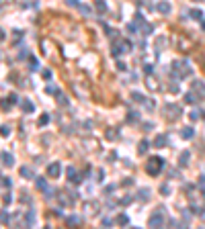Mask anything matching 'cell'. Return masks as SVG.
I'll use <instances>...</instances> for the list:
<instances>
[{"mask_svg":"<svg viewBox=\"0 0 205 229\" xmlns=\"http://www.w3.org/2000/svg\"><path fill=\"white\" fill-rule=\"evenodd\" d=\"M156 8H158V12H160V14H170V10H172V6H170V2H168V0H160V2L156 4Z\"/></svg>","mask_w":205,"mask_h":229,"instance_id":"6","label":"cell"},{"mask_svg":"<svg viewBox=\"0 0 205 229\" xmlns=\"http://www.w3.org/2000/svg\"><path fill=\"white\" fill-rule=\"evenodd\" d=\"M162 168H164V160H162V158H156V156H154V158H150V160H148V164H146V172H148L150 176H158Z\"/></svg>","mask_w":205,"mask_h":229,"instance_id":"2","label":"cell"},{"mask_svg":"<svg viewBox=\"0 0 205 229\" xmlns=\"http://www.w3.org/2000/svg\"><path fill=\"white\" fill-rule=\"evenodd\" d=\"M47 121H49V117H47V115H41V119H39V125H45Z\"/></svg>","mask_w":205,"mask_h":229,"instance_id":"40","label":"cell"},{"mask_svg":"<svg viewBox=\"0 0 205 229\" xmlns=\"http://www.w3.org/2000/svg\"><path fill=\"white\" fill-rule=\"evenodd\" d=\"M160 192H162L164 196H168V192H170V186H168V184H162V186H160Z\"/></svg>","mask_w":205,"mask_h":229,"instance_id":"34","label":"cell"},{"mask_svg":"<svg viewBox=\"0 0 205 229\" xmlns=\"http://www.w3.org/2000/svg\"><path fill=\"white\" fill-rule=\"evenodd\" d=\"M150 194H152L150 188H142V190H140V198H142V200H150Z\"/></svg>","mask_w":205,"mask_h":229,"instance_id":"21","label":"cell"},{"mask_svg":"<svg viewBox=\"0 0 205 229\" xmlns=\"http://www.w3.org/2000/svg\"><path fill=\"white\" fill-rule=\"evenodd\" d=\"M172 70H174V78H176V80H183V78H187V76L193 74L189 61H174V63H172Z\"/></svg>","mask_w":205,"mask_h":229,"instance_id":"1","label":"cell"},{"mask_svg":"<svg viewBox=\"0 0 205 229\" xmlns=\"http://www.w3.org/2000/svg\"><path fill=\"white\" fill-rule=\"evenodd\" d=\"M4 37H6V33H4V29H0V41H4Z\"/></svg>","mask_w":205,"mask_h":229,"instance_id":"43","label":"cell"},{"mask_svg":"<svg viewBox=\"0 0 205 229\" xmlns=\"http://www.w3.org/2000/svg\"><path fill=\"white\" fill-rule=\"evenodd\" d=\"M53 196H55V190L47 186V188H45V198H53Z\"/></svg>","mask_w":205,"mask_h":229,"instance_id":"32","label":"cell"},{"mask_svg":"<svg viewBox=\"0 0 205 229\" xmlns=\"http://www.w3.org/2000/svg\"><path fill=\"white\" fill-rule=\"evenodd\" d=\"M0 104H2V108H6V111H8L12 102H10V98H8V100H4V98H2V100H0Z\"/></svg>","mask_w":205,"mask_h":229,"instance_id":"35","label":"cell"},{"mask_svg":"<svg viewBox=\"0 0 205 229\" xmlns=\"http://www.w3.org/2000/svg\"><path fill=\"white\" fill-rule=\"evenodd\" d=\"M66 223H68V225H76V223H82V219L72 215V217H68V219H66Z\"/></svg>","mask_w":205,"mask_h":229,"instance_id":"25","label":"cell"},{"mask_svg":"<svg viewBox=\"0 0 205 229\" xmlns=\"http://www.w3.org/2000/svg\"><path fill=\"white\" fill-rule=\"evenodd\" d=\"M199 2H201V0H199Z\"/></svg>","mask_w":205,"mask_h":229,"instance_id":"47","label":"cell"},{"mask_svg":"<svg viewBox=\"0 0 205 229\" xmlns=\"http://www.w3.org/2000/svg\"><path fill=\"white\" fill-rule=\"evenodd\" d=\"M10 102H12V104L19 102V96H17V94H10Z\"/></svg>","mask_w":205,"mask_h":229,"instance_id":"42","label":"cell"},{"mask_svg":"<svg viewBox=\"0 0 205 229\" xmlns=\"http://www.w3.org/2000/svg\"><path fill=\"white\" fill-rule=\"evenodd\" d=\"M197 186H199V190H201V192L205 194V176H201V178L197 180Z\"/></svg>","mask_w":205,"mask_h":229,"instance_id":"30","label":"cell"},{"mask_svg":"<svg viewBox=\"0 0 205 229\" xmlns=\"http://www.w3.org/2000/svg\"><path fill=\"white\" fill-rule=\"evenodd\" d=\"M185 102H189V104H195V96H193V92H187V94H185Z\"/></svg>","mask_w":205,"mask_h":229,"instance_id":"29","label":"cell"},{"mask_svg":"<svg viewBox=\"0 0 205 229\" xmlns=\"http://www.w3.org/2000/svg\"><path fill=\"white\" fill-rule=\"evenodd\" d=\"M127 119H129V121H137V113H135V111H131V113L127 115Z\"/></svg>","mask_w":205,"mask_h":229,"instance_id":"38","label":"cell"},{"mask_svg":"<svg viewBox=\"0 0 205 229\" xmlns=\"http://www.w3.org/2000/svg\"><path fill=\"white\" fill-rule=\"evenodd\" d=\"M111 53L115 55V57H119L123 53V45H113V49H111Z\"/></svg>","mask_w":205,"mask_h":229,"instance_id":"24","label":"cell"},{"mask_svg":"<svg viewBox=\"0 0 205 229\" xmlns=\"http://www.w3.org/2000/svg\"><path fill=\"white\" fill-rule=\"evenodd\" d=\"M0 221H2V223H8V215H6V213H0Z\"/></svg>","mask_w":205,"mask_h":229,"instance_id":"41","label":"cell"},{"mask_svg":"<svg viewBox=\"0 0 205 229\" xmlns=\"http://www.w3.org/2000/svg\"><path fill=\"white\" fill-rule=\"evenodd\" d=\"M0 135H2V137H8V135H10V129H8L6 125H2V127H0Z\"/></svg>","mask_w":205,"mask_h":229,"instance_id":"31","label":"cell"},{"mask_svg":"<svg viewBox=\"0 0 205 229\" xmlns=\"http://www.w3.org/2000/svg\"><path fill=\"white\" fill-rule=\"evenodd\" d=\"M35 186H37L39 190H45V188H47V182H45L43 178H37V180H35Z\"/></svg>","mask_w":205,"mask_h":229,"instance_id":"26","label":"cell"},{"mask_svg":"<svg viewBox=\"0 0 205 229\" xmlns=\"http://www.w3.org/2000/svg\"><path fill=\"white\" fill-rule=\"evenodd\" d=\"M94 6H96V10H99V12H107V4H105V0H96V2H94Z\"/></svg>","mask_w":205,"mask_h":229,"instance_id":"22","label":"cell"},{"mask_svg":"<svg viewBox=\"0 0 205 229\" xmlns=\"http://www.w3.org/2000/svg\"><path fill=\"white\" fill-rule=\"evenodd\" d=\"M193 135H195L193 127H183V131H181V137H183V139H191Z\"/></svg>","mask_w":205,"mask_h":229,"instance_id":"8","label":"cell"},{"mask_svg":"<svg viewBox=\"0 0 205 229\" xmlns=\"http://www.w3.org/2000/svg\"><path fill=\"white\" fill-rule=\"evenodd\" d=\"M31 223H35V213H27L25 217V225H31Z\"/></svg>","mask_w":205,"mask_h":229,"instance_id":"27","label":"cell"},{"mask_svg":"<svg viewBox=\"0 0 205 229\" xmlns=\"http://www.w3.org/2000/svg\"><path fill=\"white\" fill-rule=\"evenodd\" d=\"M68 4H72V6H74V4H78V2H76V0H68Z\"/></svg>","mask_w":205,"mask_h":229,"instance_id":"44","label":"cell"},{"mask_svg":"<svg viewBox=\"0 0 205 229\" xmlns=\"http://www.w3.org/2000/svg\"><path fill=\"white\" fill-rule=\"evenodd\" d=\"M21 176H23V178H27V180H31V178H33V172H31L27 166H23V168H21Z\"/></svg>","mask_w":205,"mask_h":229,"instance_id":"16","label":"cell"},{"mask_svg":"<svg viewBox=\"0 0 205 229\" xmlns=\"http://www.w3.org/2000/svg\"><path fill=\"white\" fill-rule=\"evenodd\" d=\"M131 98H133L135 102H144V100H146V98H144V96H142L140 92H131Z\"/></svg>","mask_w":205,"mask_h":229,"instance_id":"28","label":"cell"},{"mask_svg":"<svg viewBox=\"0 0 205 229\" xmlns=\"http://www.w3.org/2000/svg\"><path fill=\"white\" fill-rule=\"evenodd\" d=\"M193 90H199L201 94H205V84L201 80H195V82H193Z\"/></svg>","mask_w":205,"mask_h":229,"instance_id":"17","label":"cell"},{"mask_svg":"<svg viewBox=\"0 0 205 229\" xmlns=\"http://www.w3.org/2000/svg\"><path fill=\"white\" fill-rule=\"evenodd\" d=\"M80 10L84 12V14H90V6H86V4H82V6H80Z\"/></svg>","mask_w":205,"mask_h":229,"instance_id":"39","label":"cell"},{"mask_svg":"<svg viewBox=\"0 0 205 229\" xmlns=\"http://www.w3.org/2000/svg\"><path fill=\"white\" fill-rule=\"evenodd\" d=\"M41 74H43V78H45V80H51V70H43Z\"/></svg>","mask_w":205,"mask_h":229,"instance_id":"37","label":"cell"},{"mask_svg":"<svg viewBox=\"0 0 205 229\" xmlns=\"http://www.w3.org/2000/svg\"><path fill=\"white\" fill-rule=\"evenodd\" d=\"M21 106L25 108V113H33V111H35V106H33V102H31V100H23V102H21Z\"/></svg>","mask_w":205,"mask_h":229,"instance_id":"14","label":"cell"},{"mask_svg":"<svg viewBox=\"0 0 205 229\" xmlns=\"http://www.w3.org/2000/svg\"><path fill=\"white\" fill-rule=\"evenodd\" d=\"M191 19H195V21H203V12H201L199 8H193V10H191Z\"/></svg>","mask_w":205,"mask_h":229,"instance_id":"15","label":"cell"},{"mask_svg":"<svg viewBox=\"0 0 205 229\" xmlns=\"http://www.w3.org/2000/svg\"><path fill=\"white\" fill-rule=\"evenodd\" d=\"M164 119L166 121H176L181 115H183V108L178 106V104H172V102H168V104H164Z\"/></svg>","mask_w":205,"mask_h":229,"instance_id":"3","label":"cell"},{"mask_svg":"<svg viewBox=\"0 0 205 229\" xmlns=\"http://www.w3.org/2000/svg\"><path fill=\"white\" fill-rule=\"evenodd\" d=\"M41 45H43V53H45V55H47V57H49V55H51V57H53V45H51V43H49V41H43V43H41Z\"/></svg>","mask_w":205,"mask_h":229,"instance_id":"9","label":"cell"},{"mask_svg":"<svg viewBox=\"0 0 205 229\" xmlns=\"http://www.w3.org/2000/svg\"><path fill=\"white\" fill-rule=\"evenodd\" d=\"M201 27H203V31H205V21H201Z\"/></svg>","mask_w":205,"mask_h":229,"instance_id":"45","label":"cell"},{"mask_svg":"<svg viewBox=\"0 0 205 229\" xmlns=\"http://www.w3.org/2000/svg\"><path fill=\"white\" fill-rule=\"evenodd\" d=\"M189 158H191V153L185 149V151L181 153V158H178V166H187V164H189Z\"/></svg>","mask_w":205,"mask_h":229,"instance_id":"10","label":"cell"},{"mask_svg":"<svg viewBox=\"0 0 205 229\" xmlns=\"http://www.w3.org/2000/svg\"><path fill=\"white\" fill-rule=\"evenodd\" d=\"M29 70H33V72L39 70V61H37L35 57H29Z\"/></svg>","mask_w":205,"mask_h":229,"instance_id":"18","label":"cell"},{"mask_svg":"<svg viewBox=\"0 0 205 229\" xmlns=\"http://www.w3.org/2000/svg\"><path fill=\"white\" fill-rule=\"evenodd\" d=\"M164 211H166V209L158 207V209L148 217V227H162V225H164V215H166Z\"/></svg>","mask_w":205,"mask_h":229,"instance_id":"4","label":"cell"},{"mask_svg":"<svg viewBox=\"0 0 205 229\" xmlns=\"http://www.w3.org/2000/svg\"><path fill=\"white\" fill-rule=\"evenodd\" d=\"M146 86H148L150 90H158V88H160V86L154 82V78H146Z\"/></svg>","mask_w":205,"mask_h":229,"instance_id":"19","label":"cell"},{"mask_svg":"<svg viewBox=\"0 0 205 229\" xmlns=\"http://www.w3.org/2000/svg\"><path fill=\"white\" fill-rule=\"evenodd\" d=\"M115 221H117L119 225H127V223H129V219H127V215H125V213H121V215H119Z\"/></svg>","mask_w":205,"mask_h":229,"instance_id":"23","label":"cell"},{"mask_svg":"<svg viewBox=\"0 0 205 229\" xmlns=\"http://www.w3.org/2000/svg\"><path fill=\"white\" fill-rule=\"evenodd\" d=\"M66 174H68V180H70V182H78V180H80V178H76V170H74L72 166L66 168Z\"/></svg>","mask_w":205,"mask_h":229,"instance_id":"11","label":"cell"},{"mask_svg":"<svg viewBox=\"0 0 205 229\" xmlns=\"http://www.w3.org/2000/svg\"><path fill=\"white\" fill-rule=\"evenodd\" d=\"M142 104H144V106H146V108H148V111H152V108H154V106H156V104H154V100H144V102H142Z\"/></svg>","mask_w":205,"mask_h":229,"instance_id":"33","label":"cell"},{"mask_svg":"<svg viewBox=\"0 0 205 229\" xmlns=\"http://www.w3.org/2000/svg\"><path fill=\"white\" fill-rule=\"evenodd\" d=\"M60 174H62V166H60V162H53V164L47 166V176H49V178H60Z\"/></svg>","mask_w":205,"mask_h":229,"instance_id":"5","label":"cell"},{"mask_svg":"<svg viewBox=\"0 0 205 229\" xmlns=\"http://www.w3.org/2000/svg\"><path fill=\"white\" fill-rule=\"evenodd\" d=\"M150 145H152V143H150L148 139H142V141H140V147H137V153H146V149H148Z\"/></svg>","mask_w":205,"mask_h":229,"instance_id":"13","label":"cell"},{"mask_svg":"<svg viewBox=\"0 0 205 229\" xmlns=\"http://www.w3.org/2000/svg\"><path fill=\"white\" fill-rule=\"evenodd\" d=\"M103 176H105V172H103V170H99V172L94 174V180H96V182H103Z\"/></svg>","mask_w":205,"mask_h":229,"instance_id":"36","label":"cell"},{"mask_svg":"<svg viewBox=\"0 0 205 229\" xmlns=\"http://www.w3.org/2000/svg\"><path fill=\"white\" fill-rule=\"evenodd\" d=\"M203 119H205V111H203Z\"/></svg>","mask_w":205,"mask_h":229,"instance_id":"46","label":"cell"},{"mask_svg":"<svg viewBox=\"0 0 205 229\" xmlns=\"http://www.w3.org/2000/svg\"><path fill=\"white\" fill-rule=\"evenodd\" d=\"M201 117H203V113H201V111H197V108L189 113V119H191V121H197V119H201Z\"/></svg>","mask_w":205,"mask_h":229,"instance_id":"20","label":"cell"},{"mask_svg":"<svg viewBox=\"0 0 205 229\" xmlns=\"http://www.w3.org/2000/svg\"><path fill=\"white\" fill-rule=\"evenodd\" d=\"M166 135H156V139H154V147H164L166 145Z\"/></svg>","mask_w":205,"mask_h":229,"instance_id":"12","label":"cell"},{"mask_svg":"<svg viewBox=\"0 0 205 229\" xmlns=\"http://www.w3.org/2000/svg\"><path fill=\"white\" fill-rule=\"evenodd\" d=\"M0 158H2V164L8 166V168L14 164V158H12V153H8V151H0Z\"/></svg>","mask_w":205,"mask_h":229,"instance_id":"7","label":"cell"}]
</instances>
